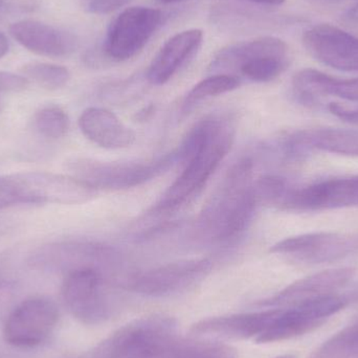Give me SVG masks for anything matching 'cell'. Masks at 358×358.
<instances>
[{
  "mask_svg": "<svg viewBox=\"0 0 358 358\" xmlns=\"http://www.w3.org/2000/svg\"><path fill=\"white\" fill-rule=\"evenodd\" d=\"M355 275V269L351 267L321 271L290 284L279 294L259 303V306L284 308L309 299L334 294L348 284Z\"/></svg>",
  "mask_w": 358,
  "mask_h": 358,
  "instance_id": "17",
  "label": "cell"
},
{
  "mask_svg": "<svg viewBox=\"0 0 358 358\" xmlns=\"http://www.w3.org/2000/svg\"><path fill=\"white\" fill-rule=\"evenodd\" d=\"M86 10L92 14H109L125 6L130 0H83Z\"/></svg>",
  "mask_w": 358,
  "mask_h": 358,
  "instance_id": "26",
  "label": "cell"
},
{
  "mask_svg": "<svg viewBox=\"0 0 358 358\" xmlns=\"http://www.w3.org/2000/svg\"><path fill=\"white\" fill-rule=\"evenodd\" d=\"M327 109L330 113L351 124H358V107H348L338 102H331L327 104Z\"/></svg>",
  "mask_w": 358,
  "mask_h": 358,
  "instance_id": "28",
  "label": "cell"
},
{
  "mask_svg": "<svg viewBox=\"0 0 358 358\" xmlns=\"http://www.w3.org/2000/svg\"><path fill=\"white\" fill-rule=\"evenodd\" d=\"M307 52L320 62L343 71H358V38L338 27L320 24L303 35Z\"/></svg>",
  "mask_w": 358,
  "mask_h": 358,
  "instance_id": "14",
  "label": "cell"
},
{
  "mask_svg": "<svg viewBox=\"0 0 358 358\" xmlns=\"http://www.w3.org/2000/svg\"><path fill=\"white\" fill-rule=\"evenodd\" d=\"M34 126L44 138L59 140L69 131V115L61 107L50 105L43 107L36 113Z\"/></svg>",
  "mask_w": 358,
  "mask_h": 358,
  "instance_id": "25",
  "label": "cell"
},
{
  "mask_svg": "<svg viewBox=\"0 0 358 358\" xmlns=\"http://www.w3.org/2000/svg\"><path fill=\"white\" fill-rule=\"evenodd\" d=\"M4 3H6V0H0V8L4 6Z\"/></svg>",
  "mask_w": 358,
  "mask_h": 358,
  "instance_id": "36",
  "label": "cell"
},
{
  "mask_svg": "<svg viewBox=\"0 0 358 358\" xmlns=\"http://www.w3.org/2000/svg\"><path fill=\"white\" fill-rule=\"evenodd\" d=\"M254 163L245 157L227 172L198 217L197 233L217 245L237 243L252 224L259 206L250 183Z\"/></svg>",
  "mask_w": 358,
  "mask_h": 358,
  "instance_id": "2",
  "label": "cell"
},
{
  "mask_svg": "<svg viewBox=\"0 0 358 358\" xmlns=\"http://www.w3.org/2000/svg\"><path fill=\"white\" fill-rule=\"evenodd\" d=\"M292 87L294 99L304 106H317L328 96L358 103V78L338 79L315 69H303L292 78Z\"/></svg>",
  "mask_w": 358,
  "mask_h": 358,
  "instance_id": "19",
  "label": "cell"
},
{
  "mask_svg": "<svg viewBox=\"0 0 358 358\" xmlns=\"http://www.w3.org/2000/svg\"><path fill=\"white\" fill-rule=\"evenodd\" d=\"M157 1L161 2V3L169 4L178 3V2L185 1V0H157Z\"/></svg>",
  "mask_w": 358,
  "mask_h": 358,
  "instance_id": "34",
  "label": "cell"
},
{
  "mask_svg": "<svg viewBox=\"0 0 358 358\" xmlns=\"http://www.w3.org/2000/svg\"><path fill=\"white\" fill-rule=\"evenodd\" d=\"M10 50V42L4 34L0 31V59L3 58Z\"/></svg>",
  "mask_w": 358,
  "mask_h": 358,
  "instance_id": "31",
  "label": "cell"
},
{
  "mask_svg": "<svg viewBox=\"0 0 358 358\" xmlns=\"http://www.w3.org/2000/svg\"><path fill=\"white\" fill-rule=\"evenodd\" d=\"M307 358H358V320L326 341Z\"/></svg>",
  "mask_w": 358,
  "mask_h": 358,
  "instance_id": "23",
  "label": "cell"
},
{
  "mask_svg": "<svg viewBox=\"0 0 358 358\" xmlns=\"http://www.w3.org/2000/svg\"><path fill=\"white\" fill-rule=\"evenodd\" d=\"M0 358H16V357L0 345Z\"/></svg>",
  "mask_w": 358,
  "mask_h": 358,
  "instance_id": "33",
  "label": "cell"
},
{
  "mask_svg": "<svg viewBox=\"0 0 358 358\" xmlns=\"http://www.w3.org/2000/svg\"><path fill=\"white\" fill-rule=\"evenodd\" d=\"M351 300L352 296L331 294L279 308L277 317L256 338V342L261 344L281 342L310 332L343 310Z\"/></svg>",
  "mask_w": 358,
  "mask_h": 358,
  "instance_id": "7",
  "label": "cell"
},
{
  "mask_svg": "<svg viewBox=\"0 0 358 358\" xmlns=\"http://www.w3.org/2000/svg\"><path fill=\"white\" fill-rule=\"evenodd\" d=\"M279 313V308H269L257 313L222 315L201 320L192 326L191 332L196 336L231 338V340H256L271 325Z\"/></svg>",
  "mask_w": 358,
  "mask_h": 358,
  "instance_id": "18",
  "label": "cell"
},
{
  "mask_svg": "<svg viewBox=\"0 0 358 358\" xmlns=\"http://www.w3.org/2000/svg\"><path fill=\"white\" fill-rule=\"evenodd\" d=\"M324 1H334V0H324Z\"/></svg>",
  "mask_w": 358,
  "mask_h": 358,
  "instance_id": "37",
  "label": "cell"
},
{
  "mask_svg": "<svg viewBox=\"0 0 358 358\" xmlns=\"http://www.w3.org/2000/svg\"><path fill=\"white\" fill-rule=\"evenodd\" d=\"M10 35L34 54L63 58L77 50V37L69 31L37 20H20L10 27Z\"/></svg>",
  "mask_w": 358,
  "mask_h": 358,
  "instance_id": "16",
  "label": "cell"
},
{
  "mask_svg": "<svg viewBox=\"0 0 358 358\" xmlns=\"http://www.w3.org/2000/svg\"><path fill=\"white\" fill-rule=\"evenodd\" d=\"M234 134L233 124L227 119L208 144L183 164L178 178L151 208L152 214L176 210L195 197L231 150Z\"/></svg>",
  "mask_w": 358,
  "mask_h": 358,
  "instance_id": "5",
  "label": "cell"
},
{
  "mask_svg": "<svg viewBox=\"0 0 358 358\" xmlns=\"http://www.w3.org/2000/svg\"><path fill=\"white\" fill-rule=\"evenodd\" d=\"M98 189L71 176L50 172H19L0 176V210L18 204H82Z\"/></svg>",
  "mask_w": 358,
  "mask_h": 358,
  "instance_id": "3",
  "label": "cell"
},
{
  "mask_svg": "<svg viewBox=\"0 0 358 358\" xmlns=\"http://www.w3.org/2000/svg\"><path fill=\"white\" fill-rule=\"evenodd\" d=\"M212 269L208 259L167 263L132 277L130 288L142 296L161 298L182 292L203 280Z\"/></svg>",
  "mask_w": 358,
  "mask_h": 358,
  "instance_id": "12",
  "label": "cell"
},
{
  "mask_svg": "<svg viewBox=\"0 0 358 358\" xmlns=\"http://www.w3.org/2000/svg\"><path fill=\"white\" fill-rule=\"evenodd\" d=\"M358 208V176L319 181L304 187L289 185L279 208L296 212Z\"/></svg>",
  "mask_w": 358,
  "mask_h": 358,
  "instance_id": "11",
  "label": "cell"
},
{
  "mask_svg": "<svg viewBox=\"0 0 358 358\" xmlns=\"http://www.w3.org/2000/svg\"><path fill=\"white\" fill-rule=\"evenodd\" d=\"M23 75L44 90H57L64 87L71 79L66 67L50 63L34 62L24 65Z\"/></svg>",
  "mask_w": 358,
  "mask_h": 358,
  "instance_id": "24",
  "label": "cell"
},
{
  "mask_svg": "<svg viewBox=\"0 0 358 358\" xmlns=\"http://www.w3.org/2000/svg\"><path fill=\"white\" fill-rule=\"evenodd\" d=\"M287 159H300L311 151L358 157V129L317 128L298 130L286 136L280 145Z\"/></svg>",
  "mask_w": 358,
  "mask_h": 358,
  "instance_id": "15",
  "label": "cell"
},
{
  "mask_svg": "<svg viewBox=\"0 0 358 358\" xmlns=\"http://www.w3.org/2000/svg\"><path fill=\"white\" fill-rule=\"evenodd\" d=\"M62 298L69 313L86 325H99L110 317L102 275L94 267L69 271L63 281Z\"/></svg>",
  "mask_w": 358,
  "mask_h": 358,
  "instance_id": "10",
  "label": "cell"
},
{
  "mask_svg": "<svg viewBox=\"0 0 358 358\" xmlns=\"http://www.w3.org/2000/svg\"><path fill=\"white\" fill-rule=\"evenodd\" d=\"M289 64V48L283 40L262 37L221 50L210 65L213 73L238 71L257 83L277 79Z\"/></svg>",
  "mask_w": 358,
  "mask_h": 358,
  "instance_id": "4",
  "label": "cell"
},
{
  "mask_svg": "<svg viewBox=\"0 0 358 358\" xmlns=\"http://www.w3.org/2000/svg\"><path fill=\"white\" fill-rule=\"evenodd\" d=\"M271 252L308 264L336 262L358 254L357 236L329 231L304 234L281 240L271 246Z\"/></svg>",
  "mask_w": 358,
  "mask_h": 358,
  "instance_id": "13",
  "label": "cell"
},
{
  "mask_svg": "<svg viewBox=\"0 0 358 358\" xmlns=\"http://www.w3.org/2000/svg\"><path fill=\"white\" fill-rule=\"evenodd\" d=\"M275 358H294L292 355H282V357H278Z\"/></svg>",
  "mask_w": 358,
  "mask_h": 358,
  "instance_id": "35",
  "label": "cell"
},
{
  "mask_svg": "<svg viewBox=\"0 0 358 358\" xmlns=\"http://www.w3.org/2000/svg\"><path fill=\"white\" fill-rule=\"evenodd\" d=\"M80 130L86 138L105 149H124L136 140L132 128L123 123L117 115L102 107H90L80 115Z\"/></svg>",
  "mask_w": 358,
  "mask_h": 358,
  "instance_id": "21",
  "label": "cell"
},
{
  "mask_svg": "<svg viewBox=\"0 0 358 358\" xmlns=\"http://www.w3.org/2000/svg\"><path fill=\"white\" fill-rule=\"evenodd\" d=\"M178 163L176 151L149 162H105L88 157H75L67 162L69 176L94 189H126L144 185L167 172Z\"/></svg>",
  "mask_w": 358,
  "mask_h": 358,
  "instance_id": "6",
  "label": "cell"
},
{
  "mask_svg": "<svg viewBox=\"0 0 358 358\" xmlns=\"http://www.w3.org/2000/svg\"><path fill=\"white\" fill-rule=\"evenodd\" d=\"M14 286L6 282H0V315L10 307L14 299Z\"/></svg>",
  "mask_w": 358,
  "mask_h": 358,
  "instance_id": "29",
  "label": "cell"
},
{
  "mask_svg": "<svg viewBox=\"0 0 358 358\" xmlns=\"http://www.w3.org/2000/svg\"><path fill=\"white\" fill-rule=\"evenodd\" d=\"M165 21V13L157 8H126L108 27L105 38V54L115 61L129 60L145 48Z\"/></svg>",
  "mask_w": 358,
  "mask_h": 358,
  "instance_id": "8",
  "label": "cell"
},
{
  "mask_svg": "<svg viewBox=\"0 0 358 358\" xmlns=\"http://www.w3.org/2000/svg\"><path fill=\"white\" fill-rule=\"evenodd\" d=\"M29 80L24 76L0 71V92H19L27 90Z\"/></svg>",
  "mask_w": 358,
  "mask_h": 358,
  "instance_id": "27",
  "label": "cell"
},
{
  "mask_svg": "<svg viewBox=\"0 0 358 358\" xmlns=\"http://www.w3.org/2000/svg\"><path fill=\"white\" fill-rule=\"evenodd\" d=\"M344 19L347 22L351 23L355 27H358V0L352 6H350V8L346 10Z\"/></svg>",
  "mask_w": 358,
  "mask_h": 358,
  "instance_id": "30",
  "label": "cell"
},
{
  "mask_svg": "<svg viewBox=\"0 0 358 358\" xmlns=\"http://www.w3.org/2000/svg\"><path fill=\"white\" fill-rule=\"evenodd\" d=\"M92 358H237V353L220 343L183 338L173 319L151 315L113 332Z\"/></svg>",
  "mask_w": 358,
  "mask_h": 358,
  "instance_id": "1",
  "label": "cell"
},
{
  "mask_svg": "<svg viewBox=\"0 0 358 358\" xmlns=\"http://www.w3.org/2000/svg\"><path fill=\"white\" fill-rule=\"evenodd\" d=\"M203 41L200 29H187L170 38L153 59L147 71V79L153 85L169 82L179 69L197 52Z\"/></svg>",
  "mask_w": 358,
  "mask_h": 358,
  "instance_id": "20",
  "label": "cell"
},
{
  "mask_svg": "<svg viewBox=\"0 0 358 358\" xmlns=\"http://www.w3.org/2000/svg\"><path fill=\"white\" fill-rule=\"evenodd\" d=\"M241 81L237 76L229 73H215L196 84L185 96L183 113L191 110L195 105L206 99L214 98L233 92L239 87Z\"/></svg>",
  "mask_w": 358,
  "mask_h": 358,
  "instance_id": "22",
  "label": "cell"
},
{
  "mask_svg": "<svg viewBox=\"0 0 358 358\" xmlns=\"http://www.w3.org/2000/svg\"><path fill=\"white\" fill-rule=\"evenodd\" d=\"M58 321L59 310L52 300L27 299L8 315L2 332L4 343L13 348H35L52 336Z\"/></svg>",
  "mask_w": 358,
  "mask_h": 358,
  "instance_id": "9",
  "label": "cell"
},
{
  "mask_svg": "<svg viewBox=\"0 0 358 358\" xmlns=\"http://www.w3.org/2000/svg\"><path fill=\"white\" fill-rule=\"evenodd\" d=\"M252 3L264 4V6H281L286 0H245Z\"/></svg>",
  "mask_w": 358,
  "mask_h": 358,
  "instance_id": "32",
  "label": "cell"
}]
</instances>
